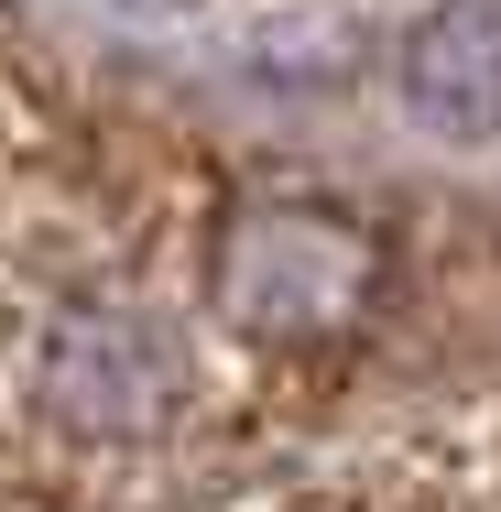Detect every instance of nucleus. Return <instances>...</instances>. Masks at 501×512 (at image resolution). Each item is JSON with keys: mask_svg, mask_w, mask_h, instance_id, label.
Segmentation results:
<instances>
[{"mask_svg": "<svg viewBox=\"0 0 501 512\" xmlns=\"http://www.w3.org/2000/svg\"><path fill=\"white\" fill-rule=\"evenodd\" d=\"M382 284V251L371 229L327 218V207H251L229 240H218V316L251 327V338H316V327H349Z\"/></svg>", "mask_w": 501, "mask_h": 512, "instance_id": "f257e3e1", "label": "nucleus"}, {"mask_svg": "<svg viewBox=\"0 0 501 512\" xmlns=\"http://www.w3.org/2000/svg\"><path fill=\"white\" fill-rule=\"evenodd\" d=\"M403 109L447 142H501V0H436L403 33Z\"/></svg>", "mask_w": 501, "mask_h": 512, "instance_id": "f03ea898", "label": "nucleus"}, {"mask_svg": "<svg viewBox=\"0 0 501 512\" xmlns=\"http://www.w3.org/2000/svg\"><path fill=\"white\" fill-rule=\"evenodd\" d=\"M131 11H197V0H131Z\"/></svg>", "mask_w": 501, "mask_h": 512, "instance_id": "7ed1b4c3", "label": "nucleus"}]
</instances>
